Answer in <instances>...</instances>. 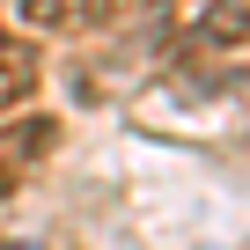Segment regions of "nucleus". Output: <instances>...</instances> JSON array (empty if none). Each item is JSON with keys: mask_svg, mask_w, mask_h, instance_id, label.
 <instances>
[{"mask_svg": "<svg viewBox=\"0 0 250 250\" xmlns=\"http://www.w3.org/2000/svg\"><path fill=\"white\" fill-rule=\"evenodd\" d=\"M191 44H199V52H235V44H250V0H206L199 22H191Z\"/></svg>", "mask_w": 250, "mask_h": 250, "instance_id": "2", "label": "nucleus"}, {"mask_svg": "<svg viewBox=\"0 0 250 250\" xmlns=\"http://www.w3.org/2000/svg\"><path fill=\"white\" fill-rule=\"evenodd\" d=\"M37 81H44L37 52H22V44H8V52H0V118H15V110L37 96Z\"/></svg>", "mask_w": 250, "mask_h": 250, "instance_id": "3", "label": "nucleus"}, {"mask_svg": "<svg viewBox=\"0 0 250 250\" xmlns=\"http://www.w3.org/2000/svg\"><path fill=\"white\" fill-rule=\"evenodd\" d=\"M0 250H44V243H22V235H15V243H0Z\"/></svg>", "mask_w": 250, "mask_h": 250, "instance_id": "5", "label": "nucleus"}, {"mask_svg": "<svg viewBox=\"0 0 250 250\" xmlns=\"http://www.w3.org/2000/svg\"><path fill=\"white\" fill-rule=\"evenodd\" d=\"M52 147H59V118H44V110H15V118H0V177L37 169Z\"/></svg>", "mask_w": 250, "mask_h": 250, "instance_id": "1", "label": "nucleus"}, {"mask_svg": "<svg viewBox=\"0 0 250 250\" xmlns=\"http://www.w3.org/2000/svg\"><path fill=\"white\" fill-rule=\"evenodd\" d=\"M88 8H96V0H15V22H22V30H44V37H52V30H74V22L88 15Z\"/></svg>", "mask_w": 250, "mask_h": 250, "instance_id": "4", "label": "nucleus"}]
</instances>
